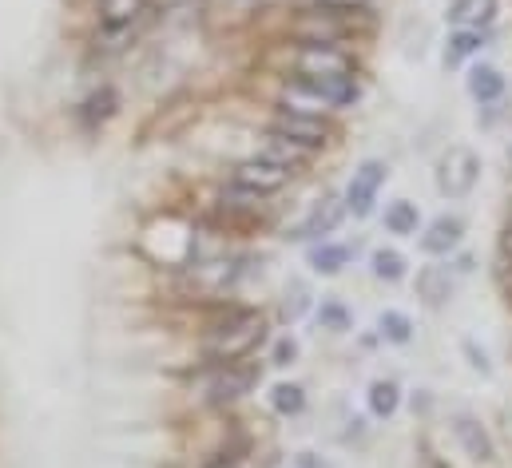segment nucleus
<instances>
[{
    "label": "nucleus",
    "mask_w": 512,
    "mask_h": 468,
    "mask_svg": "<svg viewBox=\"0 0 512 468\" xmlns=\"http://www.w3.org/2000/svg\"><path fill=\"white\" fill-rule=\"evenodd\" d=\"M385 175H389V167H385L382 159H366V163L354 171V179H350V187H346V211H350V215L366 219V215L374 211Z\"/></svg>",
    "instance_id": "5"
},
{
    "label": "nucleus",
    "mask_w": 512,
    "mask_h": 468,
    "mask_svg": "<svg viewBox=\"0 0 512 468\" xmlns=\"http://www.w3.org/2000/svg\"><path fill=\"white\" fill-rule=\"evenodd\" d=\"M481 48H485V36H481V28H457V32L449 36V48H445V64H457V60H465V56L481 52Z\"/></svg>",
    "instance_id": "17"
},
{
    "label": "nucleus",
    "mask_w": 512,
    "mask_h": 468,
    "mask_svg": "<svg viewBox=\"0 0 512 468\" xmlns=\"http://www.w3.org/2000/svg\"><path fill=\"white\" fill-rule=\"evenodd\" d=\"M477 179H481V159H477V151H469V147H449V151L441 155V163H437V187H441V195L465 199V195L477 187Z\"/></svg>",
    "instance_id": "2"
},
{
    "label": "nucleus",
    "mask_w": 512,
    "mask_h": 468,
    "mask_svg": "<svg viewBox=\"0 0 512 468\" xmlns=\"http://www.w3.org/2000/svg\"><path fill=\"white\" fill-rule=\"evenodd\" d=\"M151 12V0H100L104 28H131Z\"/></svg>",
    "instance_id": "11"
},
{
    "label": "nucleus",
    "mask_w": 512,
    "mask_h": 468,
    "mask_svg": "<svg viewBox=\"0 0 512 468\" xmlns=\"http://www.w3.org/2000/svg\"><path fill=\"white\" fill-rule=\"evenodd\" d=\"M116 92L112 88H104V92H96V96H88V104H84V119L92 123V119H108L112 112H116Z\"/></svg>",
    "instance_id": "23"
},
{
    "label": "nucleus",
    "mask_w": 512,
    "mask_h": 468,
    "mask_svg": "<svg viewBox=\"0 0 512 468\" xmlns=\"http://www.w3.org/2000/svg\"><path fill=\"white\" fill-rule=\"evenodd\" d=\"M469 92H473V100L493 104V100H501V92H505V76H501L497 68L481 64V68L469 72Z\"/></svg>",
    "instance_id": "14"
},
{
    "label": "nucleus",
    "mask_w": 512,
    "mask_h": 468,
    "mask_svg": "<svg viewBox=\"0 0 512 468\" xmlns=\"http://www.w3.org/2000/svg\"><path fill=\"white\" fill-rule=\"evenodd\" d=\"M262 338H266V322H262V314H239L235 322H227V326H219L211 338H207V361H215V365H235L239 357H247V353H255L262 346Z\"/></svg>",
    "instance_id": "1"
},
{
    "label": "nucleus",
    "mask_w": 512,
    "mask_h": 468,
    "mask_svg": "<svg viewBox=\"0 0 512 468\" xmlns=\"http://www.w3.org/2000/svg\"><path fill=\"white\" fill-rule=\"evenodd\" d=\"M270 401H274V409H278L282 417H294V413L306 409V393H302V385H274Z\"/></svg>",
    "instance_id": "21"
},
{
    "label": "nucleus",
    "mask_w": 512,
    "mask_h": 468,
    "mask_svg": "<svg viewBox=\"0 0 512 468\" xmlns=\"http://www.w3.org/2000/svg\"><path fill=\"white\" fill-rule=\"evenodd\" d=\"M251 385H255V373H251V369H243V373H239V369H231V365H227V373L211 385V401H235V397H243Z\"/></svg>",
    "instance_id": "15"
},
{
    "label": "nucleus",
    "mask_w": 512,
    "mask_h": 468,
    "mask_svg": "<svg viewBox=\"0 0 512 468\" xmlns=\"http://www.w3.org/2000/svg\"><path fill=\"white\" fill-rule=\"evenodd\" d=\"M493 16H497V0H453L449 8V20L457 28H485L493 24Z\"/></svg>",
    "instance_id": "12"
},
{
    "label": "nucleus",
    "mask_w": 512,
    "mask_h": 468,
    "mask_svg": "<svg viewBox=\"0 0 512 468\" xmlns=\"http://www.w3.org/2000/svg\"><path fill=\"white\" fill-rule=\"evenodd\" d=\"M378 330H382L385 342H393V346H405L413 338V322L401 310H385L382 318H378Z\"/></svg>",
    "instance_id": "19"
},
{
    "label": "nucleus",
    "mask_w": 512,
    "mask_h": 468,
    "mask_svg": "<svg viewBox=\"0 0 512 468\" xmlns=\"http://www.w3.org/2000/svg\"><path fill=\"white\" fill-rule=\"evenodd\" d=\"M322 4H326V8H342V12H346V8H354V4H366V0H322Z\"/></svg>",
    "instance_id": "27"
},
{
    "label": "nucleus",
    "mask_w": 512,
    "mask_h": 468,
    "mask_svg": "<svg viewBox=\"0 0 512 468\" xmlns=\"http://www.w3.org/2000/svg\"><path fill=\"white\" fill-rule=\"evenodd\" d=\"M417 219H421V215H417V207L401 199V203H393V207L385 211V231L389 234H413L417 231Z\"/></svg>",
    "instance_id": "20"
},
{
    "label": "nucleus",
    "mask_w": 512,
    "mask_h": 468,
    "mask_svg": "<svg viewBox=\"0 0 512 468\" xmlns=\"http://www.w3.org/2000/svg\"><path fill=\"white\" fill-rule=\"evenodd\" d=\"M465 353H469V365H473L477 373H489V357H485V350H477L473 342H465Z\"/></svg>",
    "instance_id": "26"
},
{
    "label": "nucleus",
    "mask_w": 512,
    "mask_h": 468,
    "mask_svg": "<svg viewBox=\"0 0 512 468\" xmlns=\"http://www.w3.org/2000/svg\"><path fill=\"white\" fill-rule=\"evenodd\" d=\"M397 401H401V389L393 381H374L370 385V413L374 417H393L397 413Z\"/></svg>",
    "instance_id": "18"
},
{
    "label": "nucleus",
    "mask_w": 512,
    "mask_h": 468,
    "mask_svg": "<svg viewBox=\"0 0 512 468\" xmlns=\"http://www.w3.org/2000/svg\"><path fill=\"white\" fill-rule=\"evenodd\" d=\"M318 322H322L326 330H334V334L350 330V314H346V306H338V302H322V310H318Z\"/></svg>",
    "instance_id": "24"
},
{
    "label": "nucleus",
    "mask_w": 512,
    "mask_h": 468,
    "mask_svg": "<svg viewBox=\"0 0 512 468\" xmlns=\"http://www.w3.org/2000/svg\"><path fill=\"white\" fill-rule=\"evenodd\" d=\"M346 262H350V246L322 242V246L310 250V270H314V274H338Z\"/></svg>",
    "instance_id": "16"
},
{
    "label": "nucleus",
    "mask_w": 512,
    "mask_h": 468,
    "mask_svg": "<svg viewBox=\"0 0 512 468\" xmlns=\"http://www.w3.org/2000/svg\"><path fill=\"white\" fill-rule=\"evenodd\" d=\"M294 68L298 76H354V56L334 48V44H302L298 56H294Z\"/></svg>",
    "instance_id": "4"
},
{
    "label": "nucleus",
    "mask_w": 512,
    "mask_h": 468,
    "mask_svg": "<svg viewBox=\"0 0 512 468\" xmlns=\"http://www.w3.org/2000/svg\"><path fill=\"white\" fill-rule=\"evenodd\" d=\"M270 131L282 135V139H290V143L302 147V151H310V147H326V143H330V123H326L322 116H314V112L282 108V112H274V119H270Z\"/></svg>",
    "instance_id": "3"
},
{
    "label": "nucleus",
    "mask_w": 512,
    "mask_h": 468,
    "mask_svg": "<svg viewBox=\"0 0 512 468\" xmlns=\"http://www.w3.org/2000/svg\"><path fill=\"white\" fill-rule=\"evenodd\" d=\"M207 468H235V465H227V461H219V465H207Z\"/></svg>",
    "instance_id": "29"
},
{
    "label": "nucleus",
    "mask_w": 512,
    "mask_h": 468,
    "mask_svg": "<svg viewBox=\"0 0 512 468\" xmlns=\"http://www.w3.org/2000/svg\"><path fill=\"white\" fill-rule=\"evenodd\" d=\"M374 274L382 278V282H401L405 278V258L397 254V250H374Z\"/></svg>",
    "instance_id": "22"
},
{
    "label": "nucleus",
    "mask_w": 512,
    "mask_h": 468,
    "mask_svg": "<svg viewBox=\"0 0 512 468\" xmlns=\"http://www.w3.org/2000/svg\"><path fill=\"white\" fill-rule=\"evenodd\" d=\"M294 357H298V346H294L290 338H282V342L274 346V365H290Z\"/></svg>",
    "instance_id": "25"
},
{
    "label": "nucleus",
    "mask_w": 512,
    "mask_h": 468,
    "mask_svg": "<svg viewBox=\"0 0 512 468\" xmlns=\"http://www.w3.org/2000/svg\"><path fill=\"white\" fill-rule=\"evenodd\" d=\"M342 219H346V203L334 199V195H326L322 203H314V211L306 215V223L290 234V238H302V242H306V238H322V234L338 231Z\"/></svg>",
    "instance_id": "8"
},
{
    "label": "nucleus",
    "mask_w": 512,
    "mask_h": 468,
    "mask_svg": "<svg viewBox=\"0 0 512 468\" xmlns=\"http://www.w3.org/2000/svg\"><path fill=\"white\" fill-rule=\"evenodd\" d=\"M290 167H282V163H270V159H247V163H239L235 167V187H243V191H255V195H270V191H282L286 183H290Z\"/></svg>",
    "instance_id": "7"
},
{
    "label": "nucleus",
    "mask_w": 512,
    "mask_h": 468,
    "mask_svg": "<svg viewBox=\"0 0 512 468\" xmlns=\"http://www.w3.org/2000/svg\"><path fill=\"white\" fill-rule=\"evenodd\" d=\"M290 32L302 40V44H338L342 36H346V20H342V8H310V12H302L294 24H290Z\"/></svg>",
    "instance_id": "6"
},
{
    "label": "nucleus",
    "mask_w": 512,
    "mask_h": 468,
    "mask_svg": "<svg viewBox=\"0 0 512 468\" xmlns=\"http://www.w3.org/2000/svg\"><path fill=\"white\" fill-rule=\"evenodd\" d=\"M461 234H465V223L457 215H441L437 223H429V231L421 234V250L425 254H449L461 246Z\"/></svg>",
    "instance_id": "9"
},
{
    "label": "nucleus",
    "mask_w": 512,
    "mask_h": 468,
    "mask_svg": "<svg viewBox=\"0 0 512 468\" xmlns=\"http://www.w3.org/2000/svg\"><path fill=\"white\" fill-rule=\"evenodd\" d=\"M417 294H421L429 306L449 302V294H453V278H449V270H445V266H425V270L417 274Z\"/></svg>",
    "instance_id": "13"
},
{
    "label": "nucleus",
    "mask_w": 512,
    "mask_h": 468,
    "mask_svg": "<svg viewBox=\"0 0 512 468\" xmlns=\"http://www.w3.org/2000/svg\"><path fill=\"white\" fill-rule=\"evenodd\" d=\"M501 246H505V254H509V258H512V227H509V231H505V238H501Z\"/></svg>",
    "instance_id": "28"
},
{
    "label": "nucleus",
    "mask_w": 512,
    "mask_h": 468,
    "mask_svg": "<svg viewBox=\"0 0 512 468\" xmlns=\"http://www.w3.org/2000/svg\"><path fill=\"white\" fill-rule=\"evenodd\" d=\"M453 433H457L461 449H465L473 461H489V457H493V441H489V433L481 429V421H477V417L457 413V417H453Z\"/></svg>",
    "instance_id": "10"
}]
</instances>
